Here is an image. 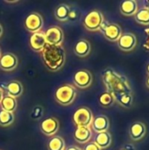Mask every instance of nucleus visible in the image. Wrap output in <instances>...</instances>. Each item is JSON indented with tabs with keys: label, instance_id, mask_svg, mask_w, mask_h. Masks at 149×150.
<instances>
[{
	"label": "nucleus",
	"instance_id": "nucleus-30",
	"mask_svg": "<svg viewBox=\"0 0 149 150\" xmlns=\"http://www.w3.org/2000/svg\"><path fill=\"white\" fill-rule=\"evenodd\" d=\"M123 149L124 150H135V149H134V146H133V145H132V144H126V145H125V147L123 148Z\"/></svg>",
	"mask_w": 149,
	"mask_h": 150
},
{
	"label": "nucleus",
	"instance_id": "nucleus-7",
	"mask_svg": "<svg viewBox=\"0 0 149 150\" xmlns=\"http://www.w3.org/2000/svg\"><path fill=\"white\" fill-rule=\"evenodd\" d=\"M44 25V20L42 16L38 12H31L24 20L25 28L30 33L40 32Z\"/></svg>",
	"mask_w": 149,
	"mask_h": 150
},
{
	"label": "nucleus",
	"instance_id": "nucleus-33",
	"mask_svg": "<svg viewBox=\"0 0 149 150\" xmlns=\"http://www.w3.org/2000/svg\"><path fill=\"white\" fill-rule=\"evenodd\" d=\"M3 26H2V25L0 24V37L2 36V34H3Z\"/></svg>",
	"mask_w": 149,
	"mask_h": 150
},
{
	"label": "nucleus",
	"instance_id": "nucleus-22",
	"mask_svg": "<svg viewBox=\"0 0 149 150\" xmlns=\"http://www.w3.org/2000/svg\"><path fill=\"white\" fill-rule=\"evenodd\" d=\"M0 105H1V110L13 113L17 110L18 103H17L16 98L6 95L3 98Z\"/></svg>",
	"mask_w": 149,
	"mask_h": 150
},
{
	"label": "nucleus",
	"instance_id": "nucleus-20",
	"mask_svg": "<svg viewBox=\"0 0 149 150\" xmlns=\"http://www.w3.org/2000/svg\"><path fill=\"white\" fill-rule=\"evenodd\" d=\"M120 12L125 16L135 15L138 11L137 2L134 0H125L120 4Z\"/></svg>",
	"mask_w": 149,
	"mask_h": 150
},
{
	"label": "nucleus",
	"instance_id": "nucleus-26",
	"mask_svg": "<svg viewBox=\"0 0 149 150\" xmlns=\"http://www.w3.org/2000/svg\"><path fill=\"white\" fill-rule=\"evenodd\" d=\"M98 102L103 107H110L114 104L115 99H114L113 96L111 93H109L107 91H105L99 96Z\"/></svg>",
	"mask_w": 149,
	"mask_h": 150
},
{
	"label": "nucleus",
	"instance_id": "nucleus-4",
	"mask_svg": "<svg viewBox=\"0 0 149 150\" xmlns=\"http://www.w3.org/2000/svg\"><path fill=\"white\" fill-rule=\"evenodd\" d=\"M93 119L91 110L86 106L78 108L73 115V122L77 127H90Z\"/></svg>",
	"mask_w": 149,
	"mask_h": 150
},
{
	"label": "nucleus",
	"instance_id": "nucleus-37",
	"mask_svg": "<svg viewBox=\"0 0 149 150\" xmlns=\"http://www.w3.org/2000/svg\"><path fill=\"white\" fill-rule=\"evenodd\" d=\"M147 8H148V10L149 11V2H148V7H147Z\"/></svg>",
	"mask_w": 149,
	"mask_h": 150
},
{
	"label": "nucleus",
	"instance_id": "nucleus-2",
	"mask_svg": "<svg viewBox=\"0 0 149 150\" xmlns=\"http://www.w3.org/2000/svg\"><path fill=\"white\" fill-rule=\"evenodd\" d=\"M42 60L50 71H58L65 64L66 54L62 46L47 44L41 52Z\"/></svg>",
	"mask_w": 149,
	"mask_h": 150
},
{
	"label": "nucleus",
	"instance_id": "nucleus-13",
	"mask_svg": "<svg viewBox=\"0 0 149 150\" xmlns=\"http://www.w3.org/2000/svg\"><path fill=\"white\" fill-rule=\"evenodd\" d=\"M117 42H118L119 47L122 51L127 52V51L133 50L135 47V46L137 44V39L133 33H127L122 34Z\"/></svg>",
	"mask_w": 149,
	"mask_h": 150
},
{
	"label": "nucleus",
	"instance_id": "nucleus-6",
	"mask_svg": "<svg viewBox=\"0 0 149 150\" xmlns=\"http://www.w3.org/2000/svg\"><path fill=\"white\" fill-rule=\"evenodd\" d=\"M100 31L103 33L105 38L112 42L118 41L122 35L121 27L115 23H108L104 21L100 27Z\"/></svg>",
	"mask_w": 149,
	"mask_h": 150
},
{
	"label": "nucleus",
	"instance_id": "nucleus-9",
	"mask_svg": "<svg viewBox=\"0 0 149 150\" xmlns=\"http://www.w3.org/2000/svg\"><path fill=\"white\" fill-rule=\"evenodd\" d=\"M92 74L87 69L77 70L73 76V83L79 89H86L92 84Z\"/></svg>",
	"mask_w": 149,
	"mask_h": 150
},
{
	"label": "nucleus",
	"instance_id": "nucleus-12",
	"mask_svg": "<svg viewBox=\"0 0 149 150\" xmlns=\"http://www.w3.org/2000/svg\"><path fill=\"white\" fill-rule=\"evenodd\" d=\"M47 45L44 32L34 33L31 35L29 39V47L34 52H42Z\"/></svg>",
	"mask_w": 149,
	"mask_h": 150
},
{
	"label": "nucleus",
	"instance_id": "nucleus-3",
	"mask_svg": "<svg viewBox=\"0 0 149 150\" xmlns=\"http://www.w3.org/2000/svg\"><path fill=\"white\" fill-rule=\"evenodd\" d=\"M76 98V88L68 83L62 84L57 88L54 93L55 101L63 106H68L71 105Z\"/></svg>",
	"mask_w": 149,
	"mask_h": 150
},
{
	"label": "nucleus",
	"instance_id": "nucleus-10",
	"mask_svg": "<svg viewBox=\"0 0 149 150\" xmlns=\"http://www.w3.org/2000/svg\"><path fill=\"white\" fill-rule=\"evenodd\" d=\"M60 123L59 120L54 117H49L44 120L40 126V131L46 136H54L59 131Z\"/></svg>",
	"mask_w": 149,
	"mask_h": 150
},
{
	"label": "nucleus",
	"instance_id": "nucleus-5",
	"mask_svg": "<svg viewBox=\"0 0 149 150\" xmlns=\"http://www.w3.org/2000/svg\"><path fill=\"white\" fill-rule=\"evenodd\" d=\"M104 21L105 18L102 12L97 10H93L85 16L83 25L86 30L90 32H96L100 30Z\"/></svg>",
	"mask_w": 149,
	"mask_h": 150
},
{
	"label": "nucleus",
	"instance_id": "nucleus-29",
	"mask_svg": "<svg viewBox=\"0 0 149 150\" xmlns=\"http://www.w3.org/2000/svg\"><path fill=\"white\" fill-rule=\"evenodd\" d=\"M83 150H101V149L94 142H90L87 145H85Z\"/></svg>",
	"mask_w": 149,
	"mask_h": 150
},
{
	"label": "nucleus",
	"instance_id": "nucleus-17",
	"mask_svg": "<svg viewBox=\"0 0 149 150\" xmlns=\"http://www.w3.org/2000/svg\"><path fill=\"white\" fill-rule=\"evenodd\" d=\"M146 132V126L142 122H135L131 126L129 134L133 141H140L145 136Z\"/></svg>",
	"mask_w": 149,
	"mask_h": 150
},
{
	"label": "nucleus",
	"instance_id": "nucleus-21",
	"mask_svg": "<svg viewBox=\"0 0 149 150\" xmlns=\"http://www.w3.org/2000/svg\"><path fill=\"white\" fill-rule=\"evenodd\" d=\"M94 143H96L101 149H107L112 144V135L109 132H103L97 134Z\"/></svg>",
	"mask_w": 149,
	"mask_h": 150
},
{
	"label": "nucleus",
	"instance_id": "nucleus-1",
	"mask_svg": "<svg viewBox=\"0 0 149 150\" xmlns=\"http://www.w3.org/2000/svg\"><path fill=\"white\" fill-rule=\"evenodd\" d=\"M102 80L106 88V91L113 97L124 93L132 94V87L128 79L112 69L104 70L102 73Z\"/></svg>",
	"mask_w": 149,
	"mask_h": 150
},
{
	"label": "nucleus",
	"instance_id": "nucleus-24",
	"mask_svg": "<svg viewBox=\"0 0 149 150\" xmlns=\"http://www.w3.org/2000/svg\"><path fill=\"white\" fill-rule=\"evenodd\" d=\"M115 101H117L121 106L125 108H129L131 107L133 104V95L130 93H124V94H119L117 96L113 97Z\"/></svg>",
	"mask_w": 149,
	"mask_h": 150
},
{
	"label": "nucleus",
	"instance_id": "nucleus-23",
	"mask_svg": "<svg viewBox=\"0 0 149 150\" xmlns=\"http://www.w3.org/2000/svg\"><path fill=\"white\" fill-rule=\"evenodd\" d=\"M66 143L64 139L61 136H53L48 143H47V150H65Z\"/></svg>",
	"mask_w": 149,
	"mask_h": 150
},
{
	"label": "nucleus",
	"instance_id": "nucleus-27",
	"mask_svg": "<svg viewBox=\"0 0 149 150\" xmlns=\"http://www.w3.org/2000/svg\"><path fill=\"white\" fill-rule=\"evenodd\" d=\"M135 20L141 25H149V11L148 8H142L137 11Z\"/></svg>",
	"mask_w": 149,
	"mask_h": 150
},
{
	"label": "nucleus",
	"instance_id": "nucleus-25",
	"mask_svg": "<svg viewBox=\"0 0 149 150\" xmlns=\"http://www.w3.org/2000/svg\"><path fill=\"white\" fill-rule=\"evenodd\" d=\"M15 117L14 113L5 112L1 110L0 111V126L3 127H10L13 122H14Z\"/></svg>",
	"mask_w": 149,
	"mask_h": 150
},
{
	"label": "nucleus",
	"instance_id": "nucleus-8",
	"mask_svg": "<svg viewBox=\"0 0 149 150\" xmlns=\"http://www.w3.org/2000/svg\"><path fill=\"white\" fill-rule=\"evenodd\" d=\"M45 39L48 45L61 46L64 40V33L60 26L53 25L45 32Z\"/></svg>",
	"mask_w": 149,
	"mask_h": 150
},
{
	"label": "nucleus",
	"instance_id": "nucleus-32",
	"mask_svg": "<svg viewBox=\"0 0 149 150\" xmlns=\"http://www.w3.org/2000/svg\"><path fill=\"white\" fill-rule=\"evenodd\" d=\"M3 98H4V92H3V90L0 88V103L3 99Z\"/></svg>",
	"mask_w": 149,
	"mask_h": 150
},
{
	"label": "nucleus",
	"instance_id": "nucleus-38",
	"mask_svg": "<svg viewBox=\"0 0 149 150\" xmlns=\"http://www.w3.org/2000/svg\"><path fill=\"white\" fill-rule=\"evenodd\" d=\"M120 150H124V149H120Z\"/></svg>",
	"mask_w": 149,
	"mask_h": 150
},
{
	"label": "nucleus",
	"instance_id": "nucleus-31",
	"mask_svg": "<svg viewBox=\"0 0 149 150\" xmlns=\"http://www.w3.org/2000/svg\"><path fill=\"white\" fill-rule=\"evenodd\" d=\"M65 150H83L81 149L79 147H77V146H70V147H68V149H66Z\"/></svg>",
	"mask_w": 149,
	"mask_h": 150
},
{
	"label": "nucleus",
	"instance_id": "nucleus-11",
	"mask_svg": "<svg viewBox=\"0 0 149 150\" xmlns=\"http://www.w3.org/2000/svg\"><path fill=\"white\" fill-rule=\"evenodd\" d=\"M18 64V57L12 53H5L0 57V69L3 71H12Z\"/></svg>",
	"mask_w": 149,
	"mask_h": 150
},
{
	"label": "nucleus",
	"instance_id": "nucleus-34",
	"mask_svg": "<svg viewBox=\"0 0 149 150\" xmlns=\"http://www.w3.org/2000/svg\"><path fill=\"white\" fill-rule=\"evenodd\" d=\"M146 84H147V86L149 88V76L147 78V81H146Z\"/></svg>",
	"mask_w": 149,
	"mask_h": 150
},
{
	"label": "nucleus",
	"instance_id": "nucleus-19",
	"mask_svg": "<svg viewBox=\"0 0 149 150\" xmlns=\"http://www.w3.org/2000/svg\"><path fill=\"white\" fill-rule=\"evenodd\" d=\"M7 95L14 98H19L23 93V85L19 81L13 80L7 83L6 85Z\"/></svg>",
	"mask_w": 149,
	"mask_h": 150
},
{
	"label": "nucleus",
	"instance_id": "nucleus-16",
	"mask_svg": "<svg viewBox=\"0 0 149 150\" xmlns=\"http://www.w3.org/2000/svg\"><path fill=\"white\" fill-rule=\"evenodd\" d=\"M92 137V132L90 127H77L74 133V138L76 142L80 144L88 143Z\"/></svg>",
	"mask_w": 149,
	"mask_h": 150
},
{
	"label": "nucleus",
	"instance_id": "nucleus-36",
	"mask_svg": "<svg viewBox=\"0 0 149 150\" xmlns=\"http://www.w3.org/2000/svg\"><path fill=\"white\" fill-rule=\"evenodd\" d=\"M2 56V51H1V48H0V57Z\"/></svg>",
	"mask_w": 149,
	"mask_h": 150
},
{
	"label": "nucleus",
	"instance_id": "nucleus-28",
	"mask_svg": "<svg viewBox=\"0 0 149 150\" xmlns=\"http://www.w3.org/2000/svg\"><path fill=\"white\" fill-rule=\"evenodd\" d=\"M43 112H44V109L42 106L40 105H36L32 111V113H31V118L32 120H39L40 119L42 116H43Z\"/></svg>",
	"mask_w": 149,
	"mask_h": 150
},
{
	"label": "nucleus",
	"instance_id": "nucleus-18",
	"mask_svg": "<svg viewBox=\"0 0 149 150\" xmlns=\"http://www.w3.org/2000/svg\"><path fill=\"white\" fill-rule=\"evenodd\" d=\"M71 10L72 9L68 4H61L54 10V17L60 22H67L68 20H69Z\"/></svg>",
	"mask_w": 149,
	"mask_h": 150
},
{
	"label": "nucleus",
	"instance_id": "nucleus-14",
	"mask_svg": "<svg viewBox=\"0 0 149 150\" xmlns=\"http://www.w3.org/2000/svg\"><path fill=\"white\" fill-rule=\"evenodd\" d=\"M90 127L97 134L103 133V132H108V129L110 127L109 119L105 115H98L93 119V121Z\"/></svg>",
	"mask_w": 149,
	"mask_h": 150
},
{
	"label": "nucleus",
	"instance_id": "nucleus-15",
	"mask_svg": "<svg viewBox=\"0 0 149 150\" xmlns=\"http://www.w3.org/2000/svg\"><path fill=\"white\" fill-rule=\"evenodd\" d=\"M91 50V46L89 40H85V39H81L79 40L75 47H74V53L81 58L86 57L90 54Z\"/></svg>",
	"mask_w": 149,
	"mask_h": 150
},
{
	"label": "nucleus",
	"instance_id": "nucleus-35",
	"mask_svg": "<svg viewBox=\"0 0 149 150\" xmlns=\"http://www.w3.org/2000/svg\"><path fill=\"white\" fill-rule=\"evenodd\" d=\"M147 71H148V73L149 74V63L148 64V66H147Z\"/></svg>",
	"mask_w": 149,
	"mask_h": 150
}]
</instances>
